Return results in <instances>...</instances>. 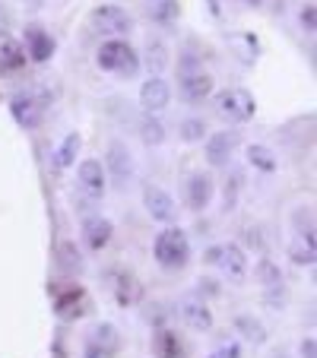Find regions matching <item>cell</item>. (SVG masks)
<instances>
[{"label":"cell","mask_w":317,"mask_h":358,"mask_svg":"<svg viewBox=\"0 0 317 358\" xmlns=\"http://www.w3.org/2000/svg\"><path fill=\"white\" fill-rule=\"evenodd\" d=\"M95 64H99L105 73H115L121 80H134L140 73V55L127 45L124 38H105L95 55Z\"/></svg>","instance_id":"obj_1"},{"label":"cell","mask_w":317,"mask_h":358,"mask_svg":"<svg viewBox=\"0 0 317 358\" xmlns=\"http://www.w3.org/2000/svg\"><path fill=\"white\" fill-rule=\"evenodd\" d=\"M153 254L159 260V266H165V270H184L190 260V241L178 225H169L165 231L155 235Z\"/></svg>","instance_id":"obj_2"},{"label":"cell","mask_w":317,"mask_h":358,"mask_svg":"<svg viewBox=\"0 0 317 358\" xmlns=\"http://www.w3.org/2000/svg\"><path fill=\"white\" fill-rule=\"evenodd\" d=\"M213 108H216V115L229 124H248L257 111V101L248 89L232 86V89H219V92L213 95Z\"/></svg>","instance_id":"obj_3"},{"label":"cell","mask_w":317,"mask_h":358,"mask_svg":"<svg viewBox=\"0 0 317 358\" xmlns=\"http://www.w3.org/2000/svg\"><path fill=\"white\" fill-rule=\"evenodd\" d=\"M89 26L99 35H105V38H121V35H130L134 20H130L127 10L108 3V7H95L92 13H89Z\"/></svg>","instance_id":"obj_4"},{"label":"cell","mask_w":317,"mask_h":358,"mask_svg":"<svg viewBox=\"0 0 317 358\" xmlns=\"http://www.w3.org/2000/svg\"><path fill=\"white\" fill-rule=\"evenodd\" d=\"M121 349V333L115 324H95L83 343V358H115Z\"/></svg>","instance_id":"obj_5"},{"label":"cell","mask_w":317,"mask_h":358,"mask_svg":"<svg viewBox=\"0 0 317 358\" xmlns=\"http://www.w3.org/2000/svg\"><path fill=\"white\" fill-rule=\"evenodd\" d=\"M143 206H146V213L155 219V222H165V225H171L178 216L175 196H171L169 190L155 187V184H146V187H143Z\"/></svg>","instance_id":"obj_6"},{"label":"cell","mask_w":317,"mask_h":358,"mask_svg":"<svg viewBox=\"0 0 317 358\" xmlns=\"http://www.w3.org/2000/svg\"><path fill=\"white\" fill-rule=\"evenodd\" d=\"M45 99L41 95H32V92H20L13 101H10V115H13V121L20 124V127L32 130L41 124V117H45Z\"/></svg>","instance_id":"obj_7"},{"label":"cell","mask_w":317,"mask_h":358,"mask_svg":"<svg viewBox=\"0 0 317 358\" xmlns=\"http://www.w3.org/2000/svg\"><path fill=\"white\" fill-rule=\"evenodd\" d=\"M216 266L223 270V276L235 285H241L244 279H248V254H244V248H238V244H219Z\"/></svg>","instance_id":"obj_8"},{"label":"cell","mask_w":317,"mask_h":358,"mask_svg":"<svg viewBox=\"0 0 317 358\" xmlns=\"http://www.w3.org/2000/svg\"><path fill=\"white\" fill-rule=\"evenodd\" d=\"M86 311H89V298L80 285H67V289H61L55 295V314L61 320H67V324L70 320H80Z\"/></svg>","instance_id":"obj_9"},{"label":"cell","mask_w":317,"mask_h":358,"mask_svg":"<svg viewBox=\"0 0 317 358\" xmlns=\"http://www.w3.org/2000/svg\"><path fill=\"white\" fill-rule=\"evenodd\" d=\"M76 184H80L83 194L101 196L105 187H108V171H105V165H101L99 159H83V162L76 165Z\"/></svg>","instance_id":"obj_10"},{"label":"cell","mask_w":317,"mask_h":358,"mask_svg":"<svg viewBox=\"0 0 317 358\" xmlns=\"http://www.w3.org/2000/svg\"><path fill=\"white\" fill-rule=\"evenodd\" d=\"M169 101H171V89L162 76H149V80L140 86V105H143L146 115H159V111H165L169 108Z\"/></svg>","instance_id":"obj_11"},{"label":"cell","mask_w":317,"mask_h":358,"mask_svg":"<svg viewBox=\"0 0 317 358\" xmlns=\"http://www.w3.org/2000/svg\"><path fill=\"white\" fill-rule=\"evenodd\" d=\"M22 51H26V57L29 61H35V64H45V61H51L55 57V38L45 32L41 26H26V41H22Z\"/></svg>","instance_id":"obj_12"},{"label":"cell","mask_w":317,"mask_h":358,"mask_svg":"<svg viewBox=\"0 0 317 358\" xmlns=\"http://www.w3.org/2000/svg\"><path fill=\"white\" fill-rule=\"evenodd\" d=\"M235 146H238V134H229V130L209 134L206 136V162L213 165V169H223V165H229Z\"/></svg>","instance_id":"obj_13"},{"label":"cell","mask_w":317,"mask_h":358,"mask_svg":"<svg viewBox=\"0 0 317 358\" xmlns=\"http://www.w3.org/2000/svg\"><path fill=\"white\" fill-rule=\"evenodd\" d=\"M108 171H111V178H115L118 184H127L130 181V175H134V159H130V149L124 146L121 140H111L108 143Z\"/></svg>","instance_id":"obj_14"},{"label":"cell","mask_w":317,"mask_h":358,"mask_svg":"<svg viewBox=\"0 0 317 358\" xmlns=\"http://www.w3.org/2000/svg\"><path fill=\"white\" fill-rule=\"evenodd\" d=\"M213 194H216V184H213V178L203 175V171H197V175L188 178V206L190 210H206L209 203H213Z\"/></svg>","instance_id":"obj_15"},{"label":"cell","mask_w":317,"mask_h":358,"mask_svg":"<svg viewBox=\"0 0 317 358\" xmlns=\"http://www.w3.org/2000/svg\"><path fill=\"white\" fill-rule=\"evenodd\" d=\"M111 235H115V225H111V219H105V216H89L86 222H83V241H86L89 250L108 248Z\"/></svg>","instance_id":"obj_16"},{"label":"cell","mask_w":317,"mask_h":358,"mask_svg":"<svg viewBox=\"0 0 317 358\" xmlns=\"http://www.w3.org/2000/svg\"><path fill=\"white\" fill-rule=\"evenodd\" d=\"M213 92V76L206 70H181V95L188 101H203Z\"/></svg>","instance_id":"obj_17"},{"label":"cell","mask_w":317,"mask_h":358,"mask_svg":"<svg viewBox=\"0 0 317 358\" xmlns=\"http://www.w3.org/2000/svg\"><path fill=\"white\" fill-rule=\"evenodd\" d=\"M181 317H184V324H188L190 330L206 333L209 327H213V311L206 308V301H197V298L181 301Z\"/></svg>","instance_id":"obj_18"},{"label":"cell","mask_w":317,"mask_h":358,"mask_svg":"<svg viewBox=\"0 0 317 358\" xmlns=\"http://www.w3.org/2000/svg\"><path fill=\"white\" fill-rule=\"evenodd\" d=\"M153 355L155 358H184V343L178 339L175 330L162 327L153 333Z\"/></svg>","instance_id":"obj_19"},{"label":"cell","mask_w":317,"mask_h":358,"mask_svg":"<svg viewBox=\"0 0 317 358\" xmlns=\"http://www.w3.org/2000/svg\"><path fill=\"white\" fill-rule=\"evenodd\" d=\"M26 67V51L16 38H3L0 41V70L3 73H16V70Z\"/></svg>","instance_id":"obj_20"},{"label":"cell","mask_w":317,"mask_h":358,"mask_svg":"<svg viewBox=\"0 0 317 358\" xmlns=\"http://www.w3.org/2000/svg\"><path fill=\"white\" fill-rule=\"evenodd\" d=\"M244 156H248V165H251V169H257V171H267V175H273V171L279 169L276 152H273L270 146H263V143H251Z\"/></svg>","instance_id":"obj_21"},{"label":"cell","mask_w":317,"mask_h":358,"mask_svg":"<svg viewBox=\"0 0 317 358\" xmlns=\"http://www.w3.org/2000/svg\"><path fill=\"white\" fill-rule=\"evenodd\" d=\"M289 257H292V264H298V266H314V260H317V238L298 235L295 241H292V248H289Z\"/></svg>","instance_id":"obj_22"},{"label":"cell","mask_w":317,"mask_h":358,"mask_svg":"<svg viewBox=\"0 0 317 358\" xmlns=\"http://www.w3.org/2000/svg\"><path fill=\"white\" fill-rule=\"evenodd\" d=\"M80 146H83V136L80 134H67L61 140V146L55 149V165L57 169H70V165L76 162V156H80Z\"/></svg>","instance_id":"obj_23"},{"label":"cell","mask_w":317,"mask_h":358,"mask_svg":"<svg viewBox=\"0 0 317 358\" xmlns=\"http://www.w3.org/2000/svg\"><path fill=\"white\" fill-rule=\"evenodd\" d=\"M111 292H115V298H118V304H134L136 298H140V285L134 282V276H127V273H111Z\"/></svg>","instance_id":"obj_24"},{"label":"cell","mask_w":317,"mask_h":358,"mask_svg":"<svg viewBox=\"0 0 317 358\" xmlns=\"http://www.w3.org/2000/svg\"><path fill=\"white\" fill-rule=\"evenodd\" d=\"M235 330L241 333L248 343H254V345L267 343V327H263L257 317H251V314H241V317H235Z\"/></svg>","instance_id":"obj_25"},{"label":"cell","mask_w":317,"mask_h":358,"mask_svg":"<svg viewBox=\"0 0 317 358\" xmlns=\"http://www.w3.org/2000/svg\"><path fill=\"white\" fill-rule=\"evenodd\" d=\"M165 64H169V48H165L159 38H149L146 41V67H149V73L162 76Z\"/></svg>","instance_id":"obj_26"},{"label":"cell","mask_w":317,"mask_h":358,"mask_svg":"<svg viewBox=\"0 0 317 358\" xmlns=\"http://www.w3.org/2000/svg\"><path fill=\"white\" fill-rule=\"evenodd\" d=\"M254 276H257V282H260L263 289H276V285H283V270H279V266L273 264L270 257H260V260H257Z\"/></svg>","instance_id":"obj_27"},{"label":"cell","mask_w":317,"mask_h":358,"mask_svg":"<svg viewBox=\"0 0 317 358\" xmlns=\"http://www.w3.org/2000/svg\"><path fill=\"white\" fill-rule=\"evenodd\" d=\"M140 136H143V143H146V146H159V143L165 140V124L159 121L155 115H146L140 121Z\"/></svg>","instance_id":"obj_28"},{"label":"cell","mask_w":317,"mask_h":358,"mask_svg":"<svg viewBox=\"0 0 317 358\" xmlns=\"http://www.w3.org/2000/svg\"><path fill=\"white\" fill-rule=\"evenodd\" d=\"M209 136V127L203 117H184L181 121V140L184 143H203Z\"/></svg>","instance_id":"obj_29"},{"label":"cell","mask_w":317,"mask_h":358,"mask_svg":"<svg viewBox=\"0 0 317 358\" xmlns=\"http://www.w3.org/2000/svg\"><path fill=\"white\" fill-rule=\"evenodd\" d=\"M57 254H61V270H67V273H73V270H80L83 266V257H80V250H76V244L73 241H64L61 248H57Z\"/></svg>","instance_id":"obj_30"},{"label":"cell","mask_w":317,"mask_h":358,"mask_svg":"<svg viewBox=\"0 0 317 358\" xmlns=\"http://www.w3.org/2000/svg\"><path fill=\"white\" fill-rule=\"evenodd\" d=\"M149 13L155 16V20H171V16L178 13V3L175 0H159V3H153V10Z\"/></svg>","instance_id":"obj_31"},{"label":"cell","mask_w":317,"mask_h":358,"mask_svg":"<svg viewBox=\"0 0 317 358\" xmlns=\"http://www.w3.org/2000/svg\"><path fill=\"white\" fill-rule=\"evenodd\" d=\"M302 29L308 35L317 32V10H314V3H304V10H302Z\"/></svg>","instance_id":"obj_32"},{"label":"cell","mask_w":317,"mask_h":358,"mask_svg":"<svg viewBox=\"0 0 317 358\" xmlns=\"http://www.w3.org/2000/svg\"><path fill=\"white\" fill-rule=\"evenodd\" d=\"M298 352H302V358H317V343H314V336L302 339V345H298Z\"/></svg>","instance_id":"obj_33"},{"label":"cell","mask_w":317,"mask_h":358,"mask_svg":"<svg viewBox=\"0 0 317 358\" xmlns=\"http://www.w3.org/2000/svg\"><path fill=\"white\" fill-rule=\"evenodd\" d=\"M216 355L219 358H241V345H238V343H225L223 349L216 352Z\"/></svg>","instance_id":"obj_34"},{"label":"cell","mask_w":317,"mask_h":358,"mask_svg":"<svg viewBox=\"0 0 317 358\" xmlns=\"http://www.w3.org/2000/svg\"><path fill=\"white\" fill-rule=\"evenodd\" d=\"M203 260H206V264H213V266H216V260H219V244H213V248H209L206 254H203Z\"/></svg>","instance_id":"obj_35"},{"label":"cell","mask_w":317,"mask_h":358,"mask_svg":"<svg viewBox=\"0 0 317 358\" xmlns=\"http://www.w3.org/2000/svg\"><path fill=\"white\" fill-rule=\"evenodd\" d=\"M209 358H219V355H216V352H213V355H209Z\"/></svg>","instance_id":"obj_36"},{"label":"cell","mask_w":317,"mask_h":358,"mask_svg":"<svg viewBox=\"0 0 317 358\" xmlns=\"http://www.w3.org/2000/svg\"><path fill=\"white\" fill-rule=\"evenodd\" d=\"M251 3H257V0H251Z\"/></svg>","instance_id":"obj_37"}]
</instances>
